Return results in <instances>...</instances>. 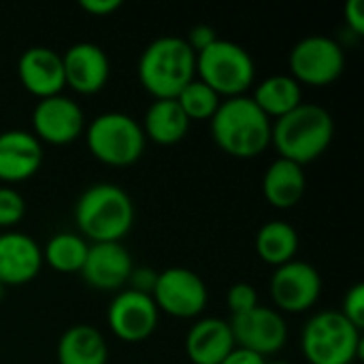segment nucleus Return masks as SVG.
I'll return each mask as SVG.
<instances>
[{"label": "nucleus", "instance_id": "f257e3e1", "mask_svg": "<svg viewBox=\"0 0 364 364\" xmlns=\"http://www.w3.org/2000/svg\"><path fill=\"white\" fill-rule=\"evenodd\" d=\"M73 213L79 235L90 243H122L134 224L132 198L124 188L109 181L87 186Z\"/></svg>", "mask_w": 364, "mask_h": 364}, {"label": "nucleus", "instance_id": "f03ea898", "mask_svg": "<svg viewBox=\"0 0 364 364\" xmlns=\"http://www.w3.org/2000/svg\"><path fill=\"white\" fill-rule=\"evenodd\" d=\"M209 122L215 145L232 158L252 160L271 145L273 122L250 96L222 100Z\"/></svg>", "mask_w": 364, "mask_h": 364}, {"label": "nucleus", "instance_id": "7ed1b4c3", "mask_svg": "<svg viewBox=\"0 0 364 364\" xmlns=\"http://www.w3.org/2000/svg\"><path fill=\"white\" fill-rule=\"evenodd\" d=\"M335 139L333 115L311 102H301L294 111L273 122L271 145L279 158L292 160L301 166L318 160Z\"/></svg>", "mask_w": 364, "mask_h": 364}, {"label": "nucleus", "instance_id": "20e7f679", "mask_svg": "<svg viewBox=\"0 0 364 364\" xmlns=\"http://www.w3.org/2000/svg\"><path fill=\"white\" fill-rule=\"evenodd\" d=\"M136 73L154 100L177 98L196 79V53L181 36H160L143 49Z\"/></svg>", "mask_w": 364, "mask_h": 364}, {"label": "nucleus", "instance_id": "39448f33", "mask_svg": "<svg viewBox=\"0 0 364 364\" xmlns=\"http://www.w3.org/2000/svg\"><path fill=\"white\" fill-rule=\"evenodd\" d=\"M363 331L341 311H320L301 333V352L309 364H352L363 356Z\"/></svg>", "mask_w": 364, "mask_h": 364}, {"label": "nucleus", "instance_id": "423d86ee", "mask_svg": "<svg viewBox=\"0 0 364 364\" xmlns=\"http://www.w3.org/2000/svg\"><path fill=\"white\" fill-rule=\"evenodd\" d=\"M196 79L209 85L220 98L245 96L256 81V64L245 47L218 38L196 53Z\"/></svg>", "mask_w": 364, "mask_h": 364}, {"label": "nucleus", "instance_id": "0eeeda50", "mask_svg": "<svg viewBox=\"0 0 364 364\" xmlns=\"http://www.w3.org/2000/svg\"><path fill=\"white\" fill-rule=\"evenodd\" d=\"M85 143L96 160L107 166H130L145 151V134L141 124L122 111L100 113L85 126Z\"/></svg>", "mask_w": 364, "mask_h": 364}, {"label": "nucleus", "instance_id": "6e6552de", "mask_svg": "<svg viewBox=\"0 0 364 364\" xmlns=\"http://www.w3.org/2000/svg\"><path fill=\"white\" fill-rule=\"evenodd\" d=\"M290 77L303 85L324 87L335 83L346 68L343 47L324 34H309L301 38L288 55Z\"/></svg>", "mask_w": 364, "mask_h": 364}, {"label": "nucleus", "instance_id": "1a4fd4ad", "mask_svg": "<svg viewBox=\"0 0 364 364\" xmlns=\"http://www.w3.org/2000/svg\"><path fill=\"white\" fill-rule=\"evenodd\" d=\"M151 299L158 311H164L173 318L192 320L205 311L209 292L198 273L186 267H171L158 273Z\"/></svg>", "mask_w": 364, "mask_h": 364}, {"label": "nucleus", "instance_id": "9d476101", "mask_svg": "<svg viewBox=\"0 0 364 364\" xmlns=\"http://www.w3.org/2000/svg\"><path fill=\"white\" fill-rule=\"evenodd\" d=\"M269 292L279 314H305L320 301L322 277L314 264L294 258L275 269Z\"/></svg>", "mask_w": 364, "mask_h": 364}, {"label": "nucleus", "instance_id": "9b49d317", "mask_svg": "<svg viewBox=\"0 0 364 364\" xmlns=\"http://www.w3.org/2000/svg\"><path fill=\"white\" fill-rule=\"evenodd\" d=\"M237 348L250 350L262 358L284 350L288 341V324L273 307H254L247 314L230 316L228 320Z\"/></svg>", "mask_w": 364, "mask_h": 364}, {"label": "nucleus", "instance_id": "f8f14e48", "mask_svg": "<svg viewBox=\"0 0 364 364\" xmlns=\"http://www.w3.org/2000/svg\"><path fill=\"white\" fill-rule=\"evenodd\" d=\"M107 322L117 339L126 343H141L156 333L160 311L151 296L126 288L119 290L109 303Z\"/></svg>", "mask_w": 364, "mask_h": 364}, {"label": "nucleus", "instance_id": "ddd939ff", "mask_svg": "<svg viewBox=\"0 0 364 364\" xmlns=\"http://www.w3.org/2000/svg\"><path fill=\"white\" fill-rule=\"evenodd\" d=\"M85 132L83 109L68 96L58 94L36 102L32 111V134L41 143L70 145Z\"/></svg>", "mask_w": 364, "mask_h": 364}, {"label": "nucleus", "instance_id": "4468645a", "mask_svg": "<svg viewBox=\"0 0 364 364\" xmlns=\"http://www.w3.org/2000/svg\"><path fill=\"white\" fill-rule=\"evenodd\" d=\"M132 269L134 262L124 243H90L79 273L94 290L119 292L128 286Z\"/></svg>", "mask_w": 364, "mask_h": 364}, {"label": "nucleus", "instance_id": "2eb2a0df", "mask_svg": "<svg viewBox=\"0 0 364 364\" xmlns=\"http://www.w3.org/2000/svg\"><path fill=\"white\" fill-rule=\"evenodd\" d=\"M62 64L66 85L83 96L100 92L111 75V62L105 49L87 41L70 45L62 53Z\"/></svg>", "mask_w": 364, "mask_h": 364}, {"label": "nucleus", "instance_id": "dca6fc26", "mask_svg": "<svg viewBox=\"0 0 364 364\" xmlns=\"http://www.w3.org/2000/svg\"><path fill=\"white\" fill-rule=\"evenodd\" d=\"M17 77L21 85L38 100L62 94L66 87L62 55L51 47H30L17 60Z\"/></svg>", "mask_w": 364, "mask_h": 364}, {"label": "nucleus", "instance_id": "f3484780", "mask_svg": "<svg viewBox=\"0 0 364 364\" xmlns=\"http://www.w3.org/2000/svg\"><path fill=\"white\" fill-rule=\"evenodd\" d=\"M43 250L26 232L6 230L0 235V284L23 286L38 277L43 269Z\"/></svg>", "mask_w": 364, "mask_h": 364}, {"label": "nucleus", "instance_id": "a211bd4d", "mask_svg": "<svg viewBox=\"0 0 364 364\" xmlns=\"http://www.w3.org/2000/svg\"><path fill=\"white\" fill-rule=\"evenodd\" d=\"M43 154V143L32 132H0V181L4 186L28 181L41 171Z\"/></svg>", "mask_w": 364, "mask_h": 364}, {"label": "nucleus", "instance_id": "6ab92c4d", "mask_svg": "<svg viewBox=\"0 0 364 364\" xmlns=\"http://www.w3.org/2000/svg\"><path fill=\"white\" fill-rule=\"evenodd\" d=\"M235 348L228 320L222 318H203L186 335V354L192 364H220Z\"/></svg>", "mask_w": 364, "mask_h": 364}, {"label": "nucleus", "instance_id": "aec40b11", "mask_svg": "<svg viewBox=\"0 0 364 364\" xmlns=\"http://www.w3.org/2000/svg\"><path fill=\"white\" fill-rule=\"evenodd\" d=\"M307 188V177L301 164L277 158L269 164L262 177V194L275 209H292L301 203Z\"/></svg>", "mask_w": 364, "mask_h": 364}, {"label": "nucleus", "instance_id": "412c9836", "mask_svg": "<svg viewBox=\"0 0 364 364\" xmlns=\"http://www.w3.org/2000/svg\"><path fill=\"white\" fill-rule=\"evenodd\" d=\"M141 128L156 145H177L188 134L190 119L175 98H162L147 107Z\"/></svg>", "mask_w": 364, "mask_h": 364}, {"label": "nucleus", "instance_id": "4be33fe9", "mask_svg": "<svg viewBox=\"0 0 364 364\" xmlns=\"http://www.w3.org/2000/svg\"><path fill=\"white\" fill-rule=\"evenodd\" d=\"M109 346L90 324L70 326L58 341V364H107Z\"/></svg>", "mask_w": 364, "mask_h": 364}, {"label": "nucleus", "instance_id": "5701e85b", "mask_svg": "<svg viewBox=\"0 0 364 364\" xmlns=\"http://www.w3.org/2000/svg\"><path fill=\"white\" fill-rule=\"evenodd\" d=\"M250 98L271 122H275L303 102V87L290 75H271L254 87Z\"/></svg>", "mask_w": 364, "mask_h": 364}, {"label": "nucleus", "instance_id": "b1692460", "mask_svg": "<svg viewBox=\"0 0 364 364\" xmlns=\"http://www.w3.org/2000/svg\"><path fill=\"white\" fill-rule=\"evenodd\" d=\"M256 254L262 262L271 267H282L290 260H294L301 239L292 224L282 220H271L256 232Z\"/></svg>", "mask_w": 364, "mask_h": 364}, {"label": "nucleus", "instance_id": "393cba45", "mask_svg": "<svg viewBox=\"0 0 364 364\" xmlns=\"http://www.w3.org/2000/svg\"><path fill=\"white\" fill-rule=\"evenodd\" d=\"M90 243L79 232H58L43 247V262L58 273H79Z\"/></svg>", "mask_w": 364, "mask_h": 364}, {"label": "nucleus", "instance_id": "a878e982", "mask_svg": "<svg viewBox=\"0 0 364 364\" xmlns=\"http://www.w3.org/2000/svg\"><path fill=\"white\" fill-rule=\"evenodd\" d=\"M175 100L179 102V107L183 109V113L188 115L190 122H192V119H196V122H200V119H211V117L215 115L220 102H222V98H220L209 85H205L200 79L190 81V83L179 92V96H177Z\"/></svg>", "mask_w": 364, "mask_h": 364}, {"label": "nucleus", "instance_id": "bb28decb", "mask_svg": "<svg viewBox=\"0 0 364 364\" xmlns=\"http://www.w3.org/2000/svg\"><path fill=\"white\" fill-rule=\"evenodd\" d=\"M26 215V198L11 186L0 188V228H15Z\"/></svg>", "mask_w": 364, "mask_h": 364}, {"label": "nucleus", "instance_id": "cd10ccee", "mask_svg": "<svg viewBox=\"0 0 364 364\" xmlns=\"http://www.w3.org/2000/svg\"><path fill=\"white\" fill-rule=\"evenodd\" d=\"M226 303H228L230 316H241V314H247L254 307H258V292L252 284L239 282L228 288Z\"/></svg>", "mask_w": 364, "mask_h": 364}, {"label": "nucleus", "instance_id": "c85d7f7f", "mask_svg": "<svg viewBox=\"0 0 364 364\" xmlns=\"http://www.w3.org/2000/svg\"><path fill=\"white\" fill-rule=\"evenodd\" d=\"M341 314L356 326V328H364V284H354L346 296H343V307Z\"/></svg>", "mask_w": 364, "mask_h": 364}, {"label": "nucleus", "instance_id": "c756f323", "mask_svg": "<svg viewBox=\"0 0 364 364\" xmlns=\"http://www.w3.org/2000/svg\"><path fill=\"white\" fill-rule=\"evenodd\" d=\"M158 273L160 271H156L151 267H134L132 273H130V279H128V290L151 296V292L156 288V282H158Z\"/></svg>", "mask_w": 364, "mask_h": 364}, {"label": "nucleus", "instance_id": "7c9ffc66", "mask_svg": "<svg viewBox=\"0 0 364 364\" xmlns=\"http://www.w3.org/2000/svg\"><path fill=\"white\" fill-rule=\"evenodd\" d=\"M215 41H218V34H215V30H213L211 26H207V23H196L194 28H190V32H188V36H186V43L190 45V49H192L194 53L207 49V47H209L211 43H215Z\"/></svg>", "mask_w": 364, "mask_h": 364}, {"label": "nucleus", "instance_id": "2f4dec72", "mask_svg": "<svg viewBox=\"0 0 364 364\" xmlns=\"http://www.w3.org/2000/svg\"><path fill=\"white\" fill-rule=\"evenodd\" d=\"M343 17L348 28L356 34V36H364V9L363 0H348L343 6Z\"/></svg>", "mask_w": 364, "mask_h": 364}, {"label": "nucleus", "instance_id": "473e14b6", "mask_svg": "<svg viewBox=\"0 0 364 364\" xmlns=\"http://www.w3.org/2000/svg\"><path fill=\"white\" fill-rule=\"evenodd\" d=\"M79 6H81L85 13H90V15L105 17V15L115 13V11L122 6V0H81Z\"/></svg>", "mask_w": 364, "mask_h": 364}, {"label": "nucleus", "instance_id": "72a5a7b5", "mask_svg": "<svg viewBox=\"0 0 364 364\" xmlns=\"http://www.w3.org/2000/svg\"><path fill=\"white\" fill-rule=\"evenodd\" d=\"M220 364H267V358L250 352V350H243V348H235L224 360Z\"/></svg>", "mask_w": 364, "mask_h": 364}, {"label": "nucleus", "instance_id": "f704fd0d", "mask_svg": "<svg viewBox=\"0 0 364 364\" xmlns=\"http://www.w3.org/2000/svg\"><path fill=\"white\" fill-rule=\"evenodd\" d=\"M4 294H6V286L0 284V303H2V299H4Z\"/></svg>", "mask_w": 364, "mask_h": 364}, {"label": "nucleus", "instance_id": "c9c22d12", "mask_svg": "<svg viewBox=\"0 0 364 364\" xmlns=\"http://www.w3.org/2000/svg\"><path fill=\"white\" fill-rule=\"evenodd\" d=\"M267 364H292V363H286V360H279V363H267Z\"/></svg>", "mask_w": 364, "mask_h": 364}]
</instances>
